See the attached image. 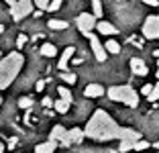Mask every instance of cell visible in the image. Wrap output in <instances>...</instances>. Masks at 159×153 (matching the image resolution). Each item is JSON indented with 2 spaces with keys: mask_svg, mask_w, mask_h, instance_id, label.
Listing matches in <instances>:
<instances>
[{
  "mask_svg": "<svg viewBox=\"0 0 159 153\" xmlns=\"http://www.w3.org/2000/svg\"><path fill=\"white\" fill-rule=\"evenodd\" d=\"M66 127H63V125H55V127H53V129H51V133H49V139H53V141H59V143H61V141H63V137H66Z\"/></svg>",
  "mask_w": 159,
  "mask_h": 153,
  "instance_id": "obj_14",
  "label": "cell"
},
{
  "mask_svg": "<svg viewBox=\"0 0 159 153\" xmlns=\"http://www.w3.org/2000/svg\"><path fill=\"white\" fill-rule=\"evenodd\" d=\"M61 80L67 82L71 86V84H75V80H78V78H75V74H71V72H70V74H67V72H61Z\"/></svg>",
  "mask_w": 159,
  "mask_h": 153,
  "instance_id": "obj_23",
  "label": "cell"
},
{
  "mask_svg": "<svg viewBox=\"0 0 159 153\" xmlns=\"http://www.w3.org/2000/svg\"><path fill=\"white\" fill-rule=\"evenodd\" d=\"M151 88H153V86H151V84H147V86H143V88H141V92H143V94L147 96V94L151 92Z\"/></svg>",
  "mask_w": 159,
  "mask_h": 153,
  "instance_id": "obj_29",
  "label": "cell"
},
{
  "mask_svg": "<svg viewBox=\"0 0 159 153\" xmlns=\"http://www.w3.org/2000/svg\"><path fill=\"white\" fill-rule=\"evenodd\" d=\"M4 2H6V4H8V6H12L14 2H16V0H4Z\"/></svg>",
  "mask_w": 159,
  "mask_h": 153,
  "instance_id": "obj_32",
  "label": "cell"
},
{
  "mask_svg": "<svg viewBox=\"0 0 159 153\" xmlns=\"http://www.w3.org/2000/svg\"><path fill=\"white\" fill-rule=\"evenodd\" d=\"M153 55H155V57H159V49H157V51H155V53H153Z\"/></svg>",
  "mask_w": 159,
  "mask_h": 153,
  "instance_id": "obj_36",
  "label": "cell"
},
{
  "mask_svg": "<svg viewBox=\"0 0 159 153\" xmlns=\"http://www.w3.org/2000/svg\"><path fill=\"white\" fill-rule=\"evenodd\" d=\"M86 37L90 39V47H92V51H94V57H96V59L100 61V63H102V61H106V49H104L102 47V43H100V39L96 37V35H94L92 31L90 33H86Z\"/></svg>",
  "mask_w": 159,
  "mask_h": 153,
  "instance_id": "obj_7",
  "label": "cell"
},
{
  "mask_svg": "<svg viewBox=\"0 0 159 153\" xmlns=\"http://www.w3.org/2000/svg\"><path fill=\"white\" fill-rule=\"evenodd\" d=\"M104 49H106V53H118V51H120V45H118L114 39H108L106 45H104Z\"/></svg>",
  "mask_w": 159,
  "mask_h": 153,
  "instance_id": "obj_19",
  "label": "cell"
},
{
  "mask_svg": "<svg viewBox=\"0 0 159 153\" xmlns=\"http://www.w3.org/2000/svg\"><path fill=\"white\" fill-rule=\"evenodd\" d=\"M157 153H159V149H157Z\"/></svg>",
  "mask_w": 159,
  "mask_h": 153,
  "instance_id": "obj_39",
  "label": "cell"
},
{
  "mask_svg": "<svg viewBox=\"0 0 159 153\" xmlns=\"http://www.w3.org/2000/svg\"><path fill=\"white\" fill-rule=\"evenodd\" d=\"M55 147H57V141L49 139V141H45V143H39L37 147H35V153H55Z\"/></svg>",
  "mask_w": 159,
  "mask_h": 153,
  "instance_id": "obj_13",
  "label": "cell"
},
{
  "mask_svg": "<svg viewBox=\"0 0 159 153\" xmlns=\"http://www.w3.org/2000/svg\"><path fill=\"white\" fill-rule=\"evenodd\" d=\"M0 55H2V53H0Z\"/></svg>",
  "mask_w": 159,
  "mask_h": 153,
  "instance_id": "obj_40",
  "label": "cell"
},
{
  "mask_svg": "<svg viewBox=\"0 0 159 153\" xmlns=\"http://www.w3.org/2000/svg\"><path fill=\"white\" fill-rule=\"evenodd\" d=\"M0 153H4V145H2V141H0Z\"/></svg>",
  "mask_w": 159,
  "mask_h": 153,
  "instance_id": "obj_33",
  "label": "cell"
},
{
  "mask_svg": "<svg viewBox=\"0 0 159 153\" xmlns=\"http://www.w3.org/2000/svg\"><path fill=\"white\" fill-rule=\"evenodd\" d=\"M43 106H47V108H49V106H53L51 98H45V100H43Z\"/></svg>",
  "mask_w": 159,
  "mask_h": 153,
  "instance_id": "obj_31",
  "label": "cell"
},
{
  "mask_svg": "<svg viewBox=\"0 0 159 153\" xmlns=\"http://www.w3.org/2000/svg\"><path fill=\"white\" fill-rule=\"evenodd\" d=\"M70 25L66 23V21H59V19H51L49 21V29H53V31H63V29H67Z\"/></svg>",
  "mask_w": 159,
  "mask_h": 153,
  "instance_id": "obj_17",
  "label": "cell"
},
{
  "mask_svg": "<svg viewBox=\"0 0 159 153\" xmlns=\"http://www.w3.org/2000/svg\"><path fill=\"white\" fill-rule=\"evenodd\" d=\"M0 33H4V27H2V25H0Z\"/></svg>",
  "mask_w": 159,
  "mask_h": 153,
  "instance_id": "obj_37",
  "label": "cell"
},
{
  "mask_svg": "<svg viewBox=\"0 0 159 153\" xmlns=\"http://www.w3.org/2000/svg\"><path fill=\"white\" fill-rule=\"evenodd\" d=\"M43 86H45V80H39V82L35 84V88H37V90H43Z\"/></svg>",
  "mask_w": 159,
  "mask_h": 153,
  "instance_id": "obj_30",
  "label": "cell"
},
{
  "mask_svg": "<svg viewBox=\"0 0 159 153\" xmlns=\"http://www.w3.org/2000/svg\"><path fill=\"white\" fill-rule=\"evenodd\" d=\"M96 16H94L92 12H82V14H78V19H75V25H78V29H80V33H90L92 29H96Z\"/></svg>",
  "mask_w": 159,
  "mask_h": 153,
  "instance_id": "obj_6",
  "label": "cell"
},
{
  "mask_svg": "<svg viewBox=\"0 0 159 153\" xmlns=\"http://www.w3.org/2000/svg\"><path fill=\"white\" fill-rule=\"evenodd\" d=\"M143 35H145V39H159V14H153V16L145 19Z\"/></svg>",
  "mask_w": 159,
  "mask_h": 153,
  "instance_id": "obj_5",
  "label": "cell"
},
{
  "mask_svg": "<svg viewBox=\"0 0 159 153\" xmlns=\"http://www.w3.org/2000/svg\"><path fill=\"white\" fill-rule=\"evenodd\" d=\"M96 29H98L100 35H116V33H118V29L114 27V25L106 23V21H102V19L96 21Z\"/></svg>",
  "mask_w": 159,
  "mask_h": 153,
  "instance_id": "obj_11",
  "label": "cell"
},
{
  "mask_svg": "<svg viewBox=\"0 0 159 153\" xmlns=\"http://www.w3.org/2000/svg\"><path fill=\"white\" fill-rule=\"evenodd\" d=\"M104 94V88L100 86V84H88L84 88V96L86 98H98Z\"/></svg>",
  "mask_w": 159,
  "mask_h": 153,
  "instance_id": "obj_12",
  "label": "cell"
},
{
  "mask_svg": "<svg viewBox=\"0 0 159 153\" xmlns=\"http://www.w3.org/2000/svg\"><path fill=\"white\" fill-rule=\"evenodd\" d=\"M33 0H16L12 6H10V14H12L14 21H20L25 19V16H29V14L33 12Z\"/></svg>",
  "mask_w": 159,
  "mask_h": 153,
  "instance_id": "obj_4",
  "label": "cell"
},
{
  "mask_svg": "<svg viewBox=\"0 0 159 153\" xmlns=\"http://www.w3.org/2000/svg\"><path fill=\"white\" fill-rule=\"evenodd\" d=\"M61 4H63V0H49V4H47V10L55 12V10H59V8H61Z\"/></svg>",
  "mask_w": 159,
  "mask_h": 153,
  "instance_id": "obj_22",
  "label": "cell"
},
{
  "mask_svg": "<svg viewBox=\"0 0 159 153\" xmlns=\"http://www.w3.org/2000/svg\"><path fill=\"white\" fill-rule=\"evenodd\" d=\"M25 43H27V35H23V33H20L19 37H16V47H19V49H20V47H23Z\"/></svg>",
  "mask_w": 159,
  "mask_h": 153,
  "instance_id": "obj_27",
  "label": "cell"
},
{
  "mask_svg": "<svg viewBox=\"0 0 159 153\" xmlns=\"http://www.w3.org/2000/svg\"><path fill=\"white\" fill-rule=\"evenodd\" d=\"M84 137H90L94 141H112V139H131V141H139L141 133L135 129H126L114 123V118L108 114L106 110L98 108L94 110V114L90 116L88 125L84 129Z\"/></svg>",
  "mask_w": 159,
  "mask_h": 153,
  "instance_id": "obj_1",
  "label": "cell"
},
{
  "mask_svg": "<svg viewBox=\"0 0 159 153\" xmlns=\"http://www.w3.org/2000/svg\"><path fill=\"white\" fill-rule=\"evenodd\" d=\"M92 14L96 19H102V2L100 0H92Z\"/></svg>",
  "mask_w": 159,
  "mask_h": 153,
  "instance_id": "obj_20",
  "label": "cell"
},
{
  "mask_svg": "<svg viewBox=\"0 0 159 153\" xmlns=\"http://www.w3.org/2000/svg\"><path fill=\"white\" fill-rule=\"evenodd\" d=\"M25 65V55L20 51H12L4 59H0V90H6L16 80Z\"/></svg>",
  "mask_w": 159,
  "mask_h": 153,
  "instance_id": "obj_2",
  "label": "cell"
},
{
  "mask_svg": "<svg viewBox=\"0 0 159 153\" xmlns=\"http://www.w3.org/2000/svg\"><path fill=\"white\" fill-rule=\"evenodd\" d=\"M157 67H159V57H157ZM157 80H159V72H157Z\"/></svg>",
  "mask_w": 159,
  "mask_h": 153,
  "instance_id": "obj_35",
  "label": "cell"
},
{
  "mask_svg": "<svg viewBox=\"0 0 159 153\" xmlns=\"http://www.w3.org/2000/svg\"><path fill=\"white\" fill-rule=\"evenodd\" d=\"M129 65H131L133 74H137V76H147V74H149V70H147L145 61H143V59H139V57H133Z\"/></svg>",
  "mask_w": 159,
  "mask_h": 153,
  "instance_id": "obj_10",
  "label": "cell"
},
{
  "mask_svg": "<svg viewBox=\"0 0 159 153\" xmlns=\"http://www.w3.org/2000/svg\"><path fill=\"white\" fill-rule=\"evenodd\" d=\"M82 141H84V129H78V127H74V129L66 131V137H63L61 145L70 147L71 143H82Z\"/></svg>",
  "mask_w": 159,
  "mask_h": 153,
  "instance_id": "obj_8",
  "label": "cell"
},
{
  "mask_svg": "<svg viewBox=\"0 0 159 153\" xmlns=\"http://www.w3.org/2000/svg\"><path fill=\"white\" fill-rule=\"evenodd\" d=\"M153 147H155V149H159V141H157V143H153Z\"/></svg>",
  "mask_w": 159,
  "mask_h": 153,
  "instance_id": "obj_34",
  "label": "cell"
},
{
  "mask_svg": "<svg viewBox=\"0 0 159 153\" xmlns=\"http://www.w3.org/2000/svg\"><path fill=\"white\" fill-rule=\"evenodd\" d=\"M147 147H149V143L143 141V139H139V141H135V145H133V151H141V149H147Z\"/></svg>",
  "mask_w": 159,
  "mask_h": 153,
  "instance_id": "obj_24",
  "label": "cell"
},
{
  "mask_svg": "<svg viewBox=\"0 0 159 153\" xmlns=\"http://www.w3.org/2000/svg\"><path fill=\"white\" fill-rule=\"evenodd\" d=\"M0 104H2V94H0Z\"/></svg>",
  "mask_w": 159,
  "mask_h": 153,
  "instance_id": "obj_38",
  "label": "cell"
},
{
  "mask_svg": "<svg viewBox=\"0 0 159 153\" xmlns=\"http://www.w3.org/2000/svg\"><path fill=\"white\" fill-rule=\"evenodd\" d=\"M74 53H75V47H66L63 49V53H61V57H59V61H57V67L59 70H66L67 67V63L71 61V57H74Z\"/></svg>",
  "mask_w": 159,
  "mask_h": 153,
  "instance_id": "obj_9",
  "label": "cell"
},
{
  "mask_svg": "<svg viewBox=\"0 0 159 153\" xmlns=\"http://www.w3.org/2000/svg\"><path fill=\"white\" fill-rule=\"evenodd\" d=\"M147 98H149V102H157L159 100V82L153 84V88H151V92L147 94Z\"/></svg>",
  "mask_w": 159,
  "mask_h": 153,
  "instance_id": "obj_21",
  "label": "cell"
},
{
  "mask_svg": "<svg viewBox=\"0 0 159 153\" xmlns=\"http://www.w3.org/2000/svg\"><path fill=\"white\" fill-rule=\"evenodd\" d=\"M33 4L41 10H47V4H49V0H33Z\"/></svg>",
  "mask_w": 159,
  "mask_h": 153,
  "instance_id": "obj_26",
  "label": "cell"
},
{
  "mask_svg": "<svg viewBox=\"0 0 159 153\" xmlns=\"http://www.w3.org/2000/svg\"><path fill=\"white\" fill-rule=\"evenodd\" d=\"M31 104H33V100H31L29 96H25V98H20V100H19V106L20 108H31Z\"/></svg>",
  "mask_w": 159,
  "mask_h": 153,
  "instance_id": "obj_25",
  "label": "cell"
},
{
  "mask_svg": "<svg viewBox=\"0 0 159 153\" xmlns=\"http://www.w3.org/2000/svg\"><path fill=\"white\" fill-rule=\"evenodd\" d=\"M57 92H59V98L61 100H66V102H74V96H71V90L66 88V86H61V88H57Z\"/></svg>",
  "mask_w": 159,
  "mask_h": 153,
  "instance_id": "obj_18",
  "label": "cell"
},
{
  "mask_svg": "<svg viewBox=\"0 0 159 153\" xmlns=\"http://www.w3.org/2000/svg\"><path fill=\"white\" fill-rule=\"evenodd\" d=\"M141 2H145L149 6H159V0H141Z\"/></svg>",
  "mask_w": 159,
  "mask_h": 153,
  "instance_id": "obj_28",
  "label": "cell"
},
{
  "mask_svg": "<svg viewBox=\"0 0 159 153\" xmlns=\"http://www.w3.org/2000/svg\"><path fill=\"white\" fill-rule=\"evenodd\" d=\"M70 106H71L70 102H66V100H61V98H57V100L53 102V108H55V110L59 112V114H66V112L70 110Z\"/></svg>",
  "mask_w": 159,
  "mask_h": 153,
  "instance_id": "obj_15",
  "label": "cell"
},
{
  "mask_svg": "<svg viewBox=\"0 0 159 153\" xmlns=\"http://www.w3.org/2000/svg\"><path fill=\"white\" fill-rule=\"evenodd\" d=\"M106 94H108L110 100L122 102V104H126V106H131V108L139 106V94H137L135 88L129 86V84H125V86H110Z\"/></svg>",
  "mask_w": 159,
  "mask_h": 153,
  "instance_id": "obj_3",
  "label": "cell"
},
{
  "mask_svg": "<svg viewBox=\"0 0 159 153\" xmlns=\"http://www.w3.org/2000/svg\"><path fill=\"white\" fill-rule=\"evenodd\" d=\"M41 55H45V57H53V55H57L55 45H53V43H43V45H41Z\"/></svg>",
  "mask_w": 159,
  "mask_h": 153,
  "instance_id": "obj_16",
  "label": "cell"
}]
</instances>
